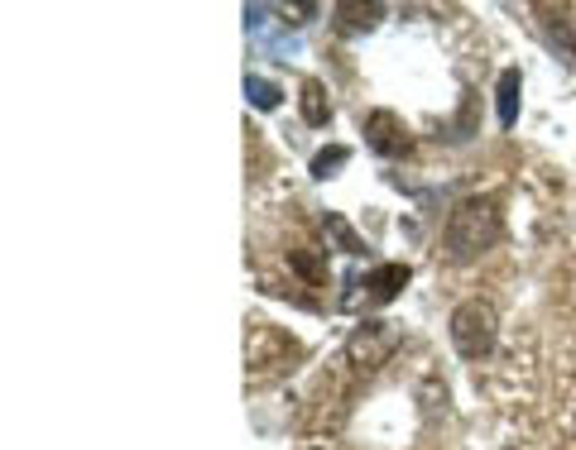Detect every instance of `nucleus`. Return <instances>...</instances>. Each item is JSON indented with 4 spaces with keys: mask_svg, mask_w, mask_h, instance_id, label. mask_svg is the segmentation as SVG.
<instances>
[{
    "mask_svg": "<svg viewBox=\"0 0 576 450\" xmlns=\"http://www.w3.org/2000/svg\"><path fill=\"white\" fill-rule=\"evenodd\" d=\"M500 240V206L495 197H466L452 206L447 230H442V245H447L452 264H471L485 250H495Z\"/></svg>",
    "mask_w": 576,
    "mask_h": 450,
    "instance_id": "nucleus-1",
    "label": "nucleus"
},
{
    "mask_svg": "<svg viewBox=\"0 0 576 450\" xmlns=\"http://www.w3.org/2000/svg\"><path fill=\"white\" fill-rule=\"evenodd\" d=\"M447 331H452V345H456V355L461 360H485L490 350H495V340H500V312L490 307L485 297H471V302H461V307L452 312Z\"/></svg>",
    "mask_w": 576,
    "mask_h": 450,
    "instance_id": "nucleus-2",
    "label": "nucleus"
},
{
    "mask_svg": "<svg viewBox=\"0 0 576 450\" xmlns=\"http://www.w3.org/2000/svg\"><path fill=\"white\" fill-rule=\"evenodd\" d=\"M394 350H399V331H394L389 321H365L351 331V340H346V360L360 364V369H375V364H384Z\"/></svg>",
    "mask_w": 576,
    "mask_h": 450,
    "instance_id": "nucleus-3",
    "label": "nucleus"
},
{
    "mask_svg": "<svg viewBox=\"0 0 576 450\" xmlns=\"http://www.w3.org/2000/svg\"><path fill=\"white\" fill-rule=\"evenodd\" d=\"M360 130H365L370 149L384 154V158H399V154H408V144H413V139H408V130H404V120L394 111H370Z\"/></svg>",
    "mask_w": 576,
    "mask_h": 450,
    "instance_id": "nucleus-4",
    "label": "nucleus"
},
{
    "mask_svg": "<svg viewBox=\"0 0 576 450\" xmlns=\"http://www.w3.org/2000/svg\"><path fill=\"white\" fill-rule=\"evenodd\" d=\"M408 278H413V273H408V264H380V269L365 273L356 288H360V297H365L370 307H380V302H394V297H399V288L408 283Z\"/></svg>",
    "mask_w": 576,
    "mask_h": 450,
    "instance_id": "nucleus-5",
    "label": "nucleus"
},
{
    "mask_svg": "<svg viewBox=\"0 0 576 450\" xmlns=\"http://www.w3.org/2000/svg\"><path fill=\"white\" fill-rule=\"evenodd\" d=\"M519 92H524L519 68H504L500 72V87H495V106H500V125L504 130H514V120H519Z\"/></svg>",
    "mask_w": 576,
    "mask_h": 450,
    "instance_id": "nucleus-6",
    "label": "nucleus"
},
{
    "mask_svg": "<svg viewBox=\"0 0 576 450\" xmlns=\"http://www.w3.org/2000/svg\"><path fill=\"white\" fill-rule=\"evenodd\" d=\"M298 111H303V120L312 130H322L332 120V106H327V87H322L317 77L303 82V96H298Z\"/></svg>",
    "mask_w": 576,
    "mask_h": 450,
    "instance_id": "nucleus-7",
    "label": "nucleus"
},
{
    "mask_svg": "<svg viewBox=\"0 0 576 450\" xmlns=\"http://www.w3.org/2000/svg\"><path fill=\"white\" fill-rule=\"evenodd\" d=\"M245 101L255 106V111H274V106L284 101V92L274 87L269 77H245Z\"/></svg>",
    "mask_w": 576,
    "mask_h": 450,
    "instance_id": "nucleus-8",
    "label": "nucleus"
},
{
    "mask_svg": "<svg viewBox=\"0 0 576 450\" xmlns=\"http://www.w3.org/2000/svg\"><path fill=\"white\" fill-rule=\"evenodd\" d=\"M336 15H341L346 29H375L384 5H336Z\"/></svg>",
    "mask_w": 576,
    "mask_h": 450,
    "instance_id": "nucleus-9",
    "label": "nucleus"
},
{
    "mask_svg": "<svg viewBox=\"0 0 576 450\" xmlns=\"http://www.w3.org/2000/svg\"><path fill=\"white\" fill-rule=\"evenodd\" d=\"M346 158H351V154H346L341 144H336V149H322L317 158H312V178H332V168H341Z\"/></svg>",
    "mask_w": 576,
    "mask_h": 450,
    "instance_id": "nucleus-10",
    "label": "nucleus"
},
{
    "mask_svg": "<svg viewBox=\"0 0 576 450\" xmlns=\"http://www.w3.org/2000/svg\"><path fill=\"white\" fill-rule=\"evenodd\" d=\"M293 264H298V269H303V273L312 278V283H322V278H327V269H322L317 259H308V250H293Z\"/></svg>",
    "mask_w": 576,
    "mask_h": 450,
    "instance_id": "nucleus-11",
    "label": "nucleus"
},
{
    "mask_svg": "<svg viewBox=\"0 0 576 450\" xmlns=\"http://www.w3.org/2000/svg\"><path fill=\"white\" fill-rule=\"evenodd\" d=\"M327 226L336 230V240H341V245H346V250H351V254H360V250H365V245H360V240L351 235V230H346V221H336V216H327Z\"/></svg>",
    "mask_w": 576,
    "mask_h": 450,
    "instance_id": "nucleus-12",
    "label": "nucleus"
}]
</instances>
